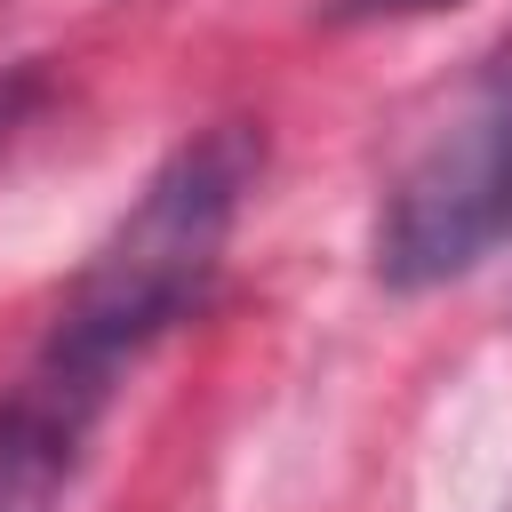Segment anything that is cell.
<instances>
[{"instance_id": "1", "label": "cell", "mask_w": 512, "mask_h": 512, "mask_svg": "<svg viewBox=\"0 0 512 512\" xmlns=\"http://www.w3.org/2000/svg\"><path fill=\"white\" fill-rule=\"evenodd\" d=\"M256 176H264V136L248 120H216L184 136L120 208V224L88 248L32 360L96 400H120L144 352L208 304Z\"/></svg>"}, {"instance_id": "2", "label": "cell", "mask_w": 512, "mask_h": 512, "mask_svg": "<svg viewBox=\"0 0 512 512\" xmlns=\"http://www.w3.org/2000/svg\"><path fill=\"white\" fill-rule=\"evenodd\" d=\"M504 240H512V32L448 88V104L392 168L368 224V264L384 288L424 296L480 272Z\"/></svg>"}, {"instance_id": "3", "label": "cell", "mask_w": 512, "mask_h": 512, "mask_svg": "<svg viewBox=\"0 0 512 512\" xmlns=\"http://www.w3.org/2000/svg\"><path fill=\"white\" fill-rule=\"evenodd\" d=\"M104 416H112V400L24 360V376L0 400V512H64Z\"/></svg>"}, {"instance_id": "4", "label": "cell", "mask_w": 512, "mask_h": 512, "mask_svg": "<svg viewBox=\"0 0 512 512\" xmlns=\"http://www.w3.org/2000/svg\"><path fill=\"white\" fill-rule=\"evenodd\" d=\"M464 0H336V24H408V16H440Z\"/></svg>"}]
</instances>
